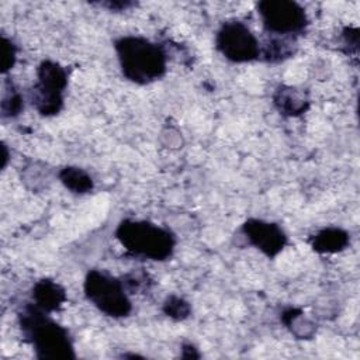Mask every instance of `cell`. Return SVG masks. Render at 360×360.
Here are the masks:
<instances>
[{"label":"cell","instance_id":"1","mask_svg":"<svg viewBox=\"0 0 360 360\" xmlns=\"http://www.w3.org/2000/svg\"><path fill=\"white\" fill-rule=\"evenodd\" d=\"M18 323L38 359L70 360L76 357L68 329L56 323L48 312L38 308L34 302L21 308Z\"/></svg>","mask_w":360,"mask_h":360},{"label":"cell","instance_id":"2","mask_svg":"<svg viewBox=\"0 0 360 360\" xmlns=\"http://www.w3.org/2000/svg\"><path fill=\"white\" fill-rule=\"evenodd\" d=\"M122 75L136 84H149L166 73L165 49L148 38L125 35L114 42Z\"/></svg>","mask_w":360,"mask_h":360},{"label":"cell","instance_id":"3","mask_svg":"<svg viewBox=\"0 0 360 360\" xmlns=\"http://www.w3.org/2000/svg\"><path fill=\"white\" fill-rule=\"evenodd\" d=\"M115 236L128 253L156 262L169 259L176 245L169 229L143 219L121 221L115 229Z\"/></svg>","mask_w":360,"mask_h":360},{"label":"cell","instance_id":"4","mask_svg":"<svg viewBox=\"0 0 360 360\" xmlns=\"http://www.w3.org/2000/svg\"><path fill=\"white\" fill-rule=\"evenodd\" d=\"M83 288L86 298L107 316L125 318L132 311V304L121 278L103 270H89Z\"/></svg>","mask_w":360,"mask_h":360},{"label":"cell","instance_id":"5","mask_svg":"<svg viewBox=\"0 0 360 360\" xmlns=\"http://www.w3.org/2000/svg\"><path fill=\"white\" fill-rule=\"evenodd\" d=\"M66 86V69L55 60H42L37 69V83L30 93L35 110L44 117L58 114L63 107V91Z\"/></svg>","mask_w":360,"mask_h":360},{"label":"cell","instance_id":"6","mask_svg":"<svg viewBox=\"0 0 360 360\" xmlns=\"http://www.w3.org/2000/svg\"><path fill=\"white\" fill-rule=\"evenodd\" d=\"M263 28L269 35L292 37L304 34L308 27L305 8L291 0H263L256 4Z\"/></svg>","mask_w":360,"mask_h":360},{"label":"cell","instance_id":"7","mask_svg":"<svg viewBox=\"0 0 360 360\" xmlns=\"http://www.w3.org/2000/svg\"><path fill=\"white\" fill-rule=\"evenodd\" d=\"M217 49L231 62L245 63L260 56V44L252 30L242 21H225L215 38Z\"/></svg>","mask_w":360,"mask_h":360},{"label":"cell","instance_id":"8","mask_svg":"<svg viewBox=\"0 0 360 360\" xmlns=\"http://www.w3.org/2000/svg\"><path fill=\"white\" fill-rule=\"evenodd\" d=\"M242 233L249 245L267 257H276L287 245V235L274 222L249 218L242 225Z\"/></svg>","mask_w":360,"mask_h":360},{"label":"cell","instance_id":"9","mask_svg":"<svg viewBox=\"0 0 360 360\" xmlns=\"http://www.w3.org/2000/svg\"><path fill=\"white\" fill-rule=\"evenodd\" d=\"M273 104L284 117H298L309 108V97L305 90L280 84L273 93Z\"/></svg>","mask_w":360,"mask_h":360},{"label":"cell","instance_id":"10","mask_svg":"<svg viewBox=\"0 0 360 360\" xmlns=\"http://www.w3.org/2000/svg\"><path fill=\"white\" fill-rule=\"evenodd\" d=\"M66 301L65 288L51 278H41L32 287V302L45 312L59 309Z\"/></svg>","mask_w":360,"mask_h":360},{"label":"cell","instance_id":"11","mask_svg":"<svg viewBox=\"0 0 360 360\" xmlns=\"http://www.w3.org/2000/svg\"><path fill=\"white\" fill-rule=\"evenodd\" d=\"M349 240V233L345 229L326 226L312 236L311 246L316 253H338L347 248Z\"/></svg>","mask_w":360,"mask_h":360},{"label":"cell","instance_id":"12","mask_svg":"<svg viewBox=\"0 0 360 360\" xmlns=\"http://www.w3.org/2000/svg\"><path fill=\"white\" fill-rule=\"evenodd\" d=\"M297 44L292 37H280L271 35L270 39L266 41L263 48H260V53L267 62H280L295 53Z\"/></svg>","mask_w":360,"mask_h":360},{"label":"cell","instance_id":"13","mask_svg":"<svg viewBox=\"0 0 360 360\" xmlns=\"http://www.w3.org/2000/svg\"><path fill=\"white\" fill-rule=\"evenodd\" d=\"M59 180L60 183L70 190L72 193H77V194H84L93 190L94 183L91 176L76 166H65L59 170Z\"/></svg>","mask_w":360,"mask_h":360},{"label":"cell","instance_id":"14","mask_svg":"<svg viewBox=\"0 0 360 360\" xmlns=\"http://www.w3.org/2000/svg\"><path fill=\"white\" fill-rule=\"evenodd\" d=\"M1 117L3 118H14L24 108V98L21 93L15 89L13 82L7 80L4 84V91L1 97Z\"/></svg>","mask_w":360,"mask_h":360},{"label":"cell","instance_id":"15","mask_svg":"<svg viewBox=\"0 0 360 360\" xmlns=\"http://www.w3.org/2000/svg\"><path fill=\"white\" fill-rule=\"evenodd\" d=\"M162 309H163L166 316H169L174 321H183V319L188 318L190 314H191L190 304L184 298H181L179 295H174V294L169 295L163 301Z\"/></svg>","mask_w":360,"mask_h":360},{"label":"cell","instance_id":"16","mask_svg":"<svg viewBox=\"0 0 360 360\" xmlns=\"http://www.w3.org/2000/svg\"><path fill=\"white\" fill-rule=\"evenodd\" d=\"M17 60V48L14 42L7 38L6 35H1V59H0V70L3 75L8 73Z\"/></svg>","mask_w":360,"mask_h":360},{"label":"cell","instance_id":"17","mask_svg":"<svg viewBox=\"0 0 360 360\" xmlns=\"http://www.w3.org/2000/svg\"><path fill=\"white\" fill-rule=\"evenodd\" d=\"M342 37H343V42L345 45L347 46L346 52H357V48H359V30L357 28H349L346 27L342 32Z\"/></svg>","mask_w":360,"mask_h":360},{"label":"cell","instance_id":"18","mask_svg":"<svg viewBox=\"0 0 360 360\" xmlns=\"http://www.w3.org/2000/svg\"><path fill=\"white\" fill-rule=\"evenodd\" d=\"M100 6L103 7H107L110 11H121V10H127L132 6H135V3L132 1H107V3H100Z\"/></svg>","mask_w":360,"mask_h":360},{"label":"cell","instance_id":"19","mask_svg":"<svg viewBox=\"0 0 360 360\" xmlns=\"http://www.w3.org/2000/svg\"><path fill=\"white\" fill-rule=\"evenodd\" d=\"M181 357L183 359H198L200 353L191 343H184L181 346Z\"/></svg>","mask_w":360,"mask_h":360},{"label":"cell","instance_id":"20","mask_svg":"<svg viewBox=\"0 0 360 360\" xmlns=\"http://www.w3.org/2000/svg\"><path fill=\"white\" fill-rule=\"evenodd\" d=\"M1 152H3V155H1V167L4 169L6 167V165H7V160H8V152H7V146L4 145V143H1Z\"/></svg>","mask_w":360,"mask_h":360}]
</instances>
